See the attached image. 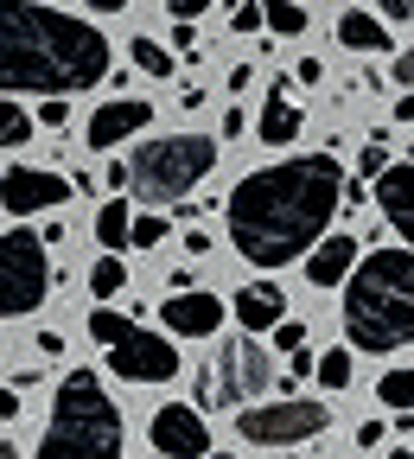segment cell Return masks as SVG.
Segmentation results:
<instances>
[{
    "label": "cell",
    "mask_w": 414,
    "mask_h": 459,
    "mask_svg": "<svg viewBox=\"0 0 414 459\" xmlns=\"http://www.w3.org/2000/svg\"><path fill=\"white\" fill-rule=\"evenodd\" d=\"M344 204V166L332 153H287L229 192V243L255 268H287L306 255Z\"/></svg>",
    "instance_id": "1"
},
{
    "label": "cell",
    "mask_w": 414,
    "mask_h": 459,
    "mask_svg": "<svg viewBox=\"0 0 414 459\" xmlns=\"http://www.w3.org/2000/svg\"><path fill=\"white\" fill-rule=\"evenodd\" d=\"M108 39L45 0H0V96H77L108 77Z\"/></svg>",
    "instance_id": "2"
},
{
    "label": "cell",
    "mask_w": 414,
    "mask_h": 459,
    "mask_svg": "<svg viewBox=\"0 0 414 459\" xmlns=\"http://www.w3.org/2000/svg\"><path fill=\"white\" fill-rule=\"evenodd\" d=\"M344 332L358 351H408L414 344V249H376L370 262H350L344 274Z\"/></svg>",
    "instance_id": "3"
},
{
    "label": "cell",
    "mask_w": 414,
    "mask_h": 459,
    "mask_svg": "<svg viewBox=\"0 0 414 459\" xmlns=\"http://www.w3.org/2000/svg\"><path fill=\"white\" fill-rule=\"evenodd\" d=\"M39 459H122V409L108 402L96 370H71L57 383Z\"/></svg>",
    "instance_id": "4"
},
{
    "label": "cell",
    "mask_w": 414,
    "mask_h": 459,
    "mask_svg": "<svg viewBox=\"0 0 414 459\" xmlns=\"http://www.w3.org/2000/svg\"><path fill=\"white\" fill-rule=\"evenodd\" d=\"M128 166V192L141 204H172V198H185L211 179V166H217V141L204 134H166V141H147L134 147Z\"/></svg>",
    "instance_id": "5"
},
{
    "label": "cell",
    "mask_w": 414,
    "mask_h": 459,
    "mask_svg": "<svg viewBox=\"0 0 414 459\" xmlns=\"http://www.w3.org/2000/svg\"><path fill=\"white\" fill-rule=\"evenodd\" d=\"M45 294H51L45 237H32V230H7V237H0V319L39 313Z\"/></svg>",
    "instance_id": "6"
},
{
    "label": "cell",
    "mask_w": 414,
    "mask_h": 459,
    "mask_svg": "<svg viewBox=\"0 0 414 459\" xmlns=\"http://www.w3.org/2000/svg\"><path fill=\"white\" fill-rule=\"evenodd\" d=\"M332 409L313 395H287V402H249L243 415H236V434L255 440V446H300L313 434H325Z\"/></svg>",
    "instance_id": "7"
},
{
    "label": "cell",
    "mask_w": 414,
    "mask_h": 459,
    "mask_svg": "<svg viewBox=\"0 0 414 459\" xmlns=\"http://www.w3.org/2000/svg\"><path fill=\"white\" fill-rule=\"evenodd\" d=\"M108 370L122 377V383H172V377H179V344L134 325L128 338L108 344Z\"/></svg>",
    "instance_id": "8"
},
{
    "label": "cell",
    "mask_w": 414,
    "mask_h": 459,
    "mask_svg": "<svg viewBox=\"0 0 414 459\" xmlns=\"http://www.w3.org/2000/svg\"><path fill=\"white\" fill-rule=\"evenodd\" d=\"M274 383V351L262 338H229L217 351V395L223 402H255Z\"/></svg>",
    "instance_id": "9"
},
{
    "label": "cell",
    "mask_w": 414,
    "mask_h": 459,
    "mask_svg": "<svg viewBox=\"0 0 414 459\" xmlns=\"http://www.w3.org/2000/svg\"><path fill=\"white\" fill-rule=\"evenodd\" d=\"M147 434H153L160 459H204L211 453V421H204V409H192V402H166V409L147 421Z\"/></svg>",
    "instance_id": "10"
},
{
    "label": "cell",
    "mask_w": 414,
    "mask_h": 459,
    "mask_svg": "<svg viewBox=\"0 0 414 459\" xmlns=\"http://www.w3.org/2000/svg\"><path fill=\"white\" fill-rule=\"evenodd\" d=\"M71 198V179H57L45 166H7L0 172V211L7 217H32V211H57Z\"/></svg>",
    "instance_id": "11"
},
{
    "label": "cell",
    "mask_w": 414,
    "mask_h": 459,
    "mask_svg": "<svg viewBox=\"0 0 414 459\" xmlns=\"http://www.w3.org/2000/svg\"><path fill=\"white\" fill-rule=\"evenodd\" d=\"M160 319H166L172 338H217L229 313H223L217 294H198V287H185V294H166V300H160Z\"/></svg>",
    "instance_id": "12"
},
{
    "label": "cell",
    "mask_w": 414,
    "mask_h": 459,
    "mask_svg": "<svg viewBox=\"0 0 414 459\" xmlns=\"http://www.w3.org/2000/svg\"><path fill=\"white\" fill-rule=\"evenodd\" d=\"M147 122H153V102H141V96H115V102H102V108L90 115L83 141H90L96 153H108V147H122L128 134H141Z\"/></svg>",
    "instance_id": "13"
},
{
    "label": "cell",
    "mask_w": 414,
    "mask_h": 459,
    "mask_svg": "<svg viewBox=\"0 0 414 459\" xmlns=\"http://www.w3.org/2000/svg\"><path fill=\"white\" fill-rule=\"evenodd\" d=\"M223 313H236V325H243L249 338H262V332H274V319H287V294H280L274 281H255V287H243L236 307H223Z\"/></svg>",
    "instance_id": "14"
},
{
    "label": "cell",
    "mask_w": 414,
    "mask_h": 459,
    "mask_svg": "<svg viewBox=\"0 0 414 459\" xmlns=\"http://www.w3.org/2000/svg\"><path fill=\"white\" fill-rule=\"evenodd\" d=\"M350 262H358V237H319L313 249H306V281L313 287H344V274H350Z\"/></svg>",
    "instance_id": "15"
},
{
    "label": "cell",
    "mask_w": 414,
    "mask_h": 459,
    "mask_svg": "<svg viewBox=\"0 0 414 459\" xmlns=\"http://www.w3.org/2000/svg\"><path fill=\"white\" fill-rule=\"evenodd\" d=\"M300 122H306L300 102L287 96V83H274V90H268V108H262V122H255V134H262L268 147H293V141H300Z\"/></svg>",
    "instance_id": "16"
},
{
    "label": "cell",
    "mask_w": 414,
    "mask_h": 459,
    "mask_svg": "<svg viewBox=\"0 0 414 459\" xmlns=\"http://www.w3.org/2000/svg\"><path fill=\"white\" fill-rule=\"evenodd\" d=\"M376 211H383L395 230L414 223V204H408V160H389V166L376 172Z\"/></svg>",
    "instance_id": "17"
},
{
    "label": "cell",
    "mask_w": 414,
    "mask_h": 459,
    "mask_svg": "<svg viewBox=\"0 0 414 459\" xmlns=\"http://www.w3.org/2000/svg\"><path fill=\"white\" fill-rule=\"evenodd\" d=\"M338 45L344 51H389V26L376 13H344L338 20Z\"/></svg>",
    "instance_id": "18"
},
{
    "label": "cell",
    "mask_w": 414,
    "mask_h": 459,
    "mask_svg": "<svg viewBox=\"0 0 414 459\" xmlns=\"http://www.w3.org/2000/svg\"><path fill=\"white\" fill-rule=\"evenodd\" d=\"M128 223H134V211H128V198H122V192H115V198L96 211V237H102V249H108V255H122V249H128Z\"/></svg>",
    "instance_id": "19"
},
{
    "label": "cell",
    "mask_w": 414,
    "mask_h": 459,
    "mask_svg": "<svg viewBox=\"0 0 414 459\" xmlns=\"http://www.w3.org/2000/svg\"><path fill=\"white\" fill-rule=\"evenodd\" d=\"M262 26L280 32V39H300L306 32V7L300 0H262Z\"/></svg>",
    "instance_id": "20"
},
{
    "label": "cell",
    "mask_w": 414,
    "mask_h": 459,
    "mask_svg": "<svg viewBox=\"0 0 414 459\" xmlns=\"http://www.w3.org/2000/svg\"><path fill=\"white\" fill-rule=\"evenodd\" d=\"M122 287H128V262H122V255H96V262H90V294H96V300H115Z\"/></svg>",
    "instance_id": "21"
},
{
    "label": "cell",
    "mask_w": 414,
    "mask_h": 459,
    "mask_svg": "<svg viewBox=\"0 0 414 459\" xmlns=\"http://www.w3.org/2000/svg\"><path fill=\"white\" fill-rule=\"evenodd\" d=\"M26 141H32V108L0 96V147H26Z\"/></svg>",
    "instance_id": "22"
},
{
    "label": "cell",
    "mask_w": 414,
    "mask_h": 459,
    "mask_svg": "<svg viewBox=\"0 0 414 459\" xmlns=\"http://www.w3.org/2000/svg\"><path fill=\"white\" fill-rule=\"evenodd\" d=\"M313 377H319L332 395H344V389H350V351H338V344H332L325 358H313Z\"/></svg>",
    "instance_id": "23"
},
{
    "label": "cell",
    "mask_w": 414,
    "mask_h": 459,
    "mask_svg": "<svg viewBox=\"0 0 414 459\" xmlns=\"http://www.w3.org/2000/svg\"><path fill=\"white\" fill-rule=\"evenodd\" d=\"M376 402H383V409H395V415H408V402H414V377H408V370H383Z\"/></svg>",
    "instance_id": "24"
},
{
    "label": "cell",
    "mask_w": 414,
    "mask_h": 459,
    "mask_svg": "<svg viewBox=\"0 0 414 459\" xmlns=\"http://www.w3.org/2000/svg\"><path fill=\"white\" fill-rule=\"evenodd\" d=\"M134 65L147 71V77H172L179 65H172V51L160 45V39H134Z\"/></svg>",
    "instance_id": "25"
},
{
    "label": "cell",
    "mask_w": 414,
    "mask_h": 459,
    "mask_svg": "<svg viewBox=\"0 0 414 459\" xmlns=\"http://www.w3.org/2000/svg\"><path fill=\"white\" fill-rule=\"evenodd\" d=\"M90 332H96L102 344H115V338H128V332H134V319H128V313H115V307L102 300V307L90 313Z\"/></svg>",
    "instance_id": "26"
},
{
    "label": "cell",
    "mask_w": 414,
    "mask_h": 459,
    "mask_svg": "<svg viewBox=\"0 0 414 459\" xmlns=\"http://www.w3.org/2000/svg\"><path fill=\"white\" fill-rule=\"evenodd\" d=\"M166 243V217H134L128 223V249H160Z\"/></svg>",
    "instance_id": "27"
},
{
    "label": "cell",
    "mask_w": 414,
    "mask_h": 459,
    "mask_svg": "<svg viewBox=\"0 0 414 459\" xmlns=\"http://www.w3.org/2000/svg\"><path fill=\"white\" fill-rule=\"evenodd\" d=\"M229 26L236 32H255L262 26V0H229Z\"/></svg>",
    "instance_id": "28"
},
{
    "label": "cell",
    "mask_w": 414,
    "mask_h": 459,
    "mask_svg": "<svg viewBox=\"0 0 414 459\" xmlns=\"http://www.w3.org/2000/svg\"><path fill=\"white\" fill-rule=\"evenodd\" d=\"M306 377H313V351H306V344H293V351H287V389L306 383Z\"/></svg>",
    "instance_id": "29"
},
{
    "label": "cell",
    "mask_w": 414,
    "mask_h": 459,
    "mask_svg": "<svg viewBox=\"0 0 414 459\" xmlns=\"http://www.w3.org/2000/svg\"><path fill=\"white\" fill-rule=\"evenodd\" d=\"M39 122H45V128H65V122H71V102H65V96H45V102H39Z\"/></svg>",
    "instance_id": "30"
},
{
    "label": "cell",
    "mask_w": 414,
    "mask_h": 459,
    "mask_svg": "<svg viewBox=\"0 0 414 459\" xmlns=\"http://www.w3.org/2000/svg\"><path fill=\"white\" fill-rule=\"evenodd\" d=\"M274 338H280V351H293V344H306V319H274Z\"/></svg>",
    "instance_id": "31"
},
{
    "label": "cell",
    "mask_w": 414,
    "mask_h": 459,
    "mask_svg": "<svg viewBox=\"0 0 414 459\" xmlns=\"http://www.w3.org/2000/svg\"><path fill=\"white\" fill-rule=\"evenodd\" d=\"M204 7H211V0H166V13L179 20V26H192V20H198Z\"/></svg>",
    "instance_id": "32"
},
{
    "label": "cell",
    "mask_w": 414,
    "mask_h": 459,
    "mask_svg": "<svg viewBox=\"0 0 414 459\" xmlns=\"http://www.w3.org/2000/svg\"><path fill=\"white\" fill-rule=\"evenodd\" d=\"M376 7H383L395 26H401V20H414V0H376Z\"/></svg>",
    "instance_id": "33"
},
{
    "label": "cell",
    "mask_w": 414,
    "mask_h": 459,
    "mask_svg": "<svg viewBox=\"0 0 414 459\" xmlns=\"http://www.w3.org/2000/svg\"><path fill=\"white\" fill-rule=\"evenodd\" d=\"M293 77H300V83H319V77H325V65H319V57H300V65H293Z\"/></svg>",
    "instance_id": "34"
},
{
    "label": "cell",
    "mask_w": 414,
    "mask_h": 459,
    "mask_svg": "<svg viewBox=\"0 0 414 459\" xmlns=\"http://www.w3.org/2000/svg\"><path fill=\"white\" fill-rule=\"evenodd\" d=\"M198 402H204V409H217V402H223V395H217V377H211V370L198 377Z\"/></svg>",
    "instance_id": "35"
},
{
    "label": "cell",
    "mask_w": 414,
    "mask_h": 459,
    "mask_svg": "<svg viewBox=\"0 0 414 459\" xmlns=\"http://www.w3.org/2000/svg\"><path fill=\"white\" fill-rule=\"evenodd\" d=\"M249 77H255L249 65H229V96H243V90H249Z\"/></svg>",
    "instance_id": "36"
},
{
    "label": "cell",
    "mask_w": 414,
    "mask_h": 459,
    "mask_svg": "<svg viewBox=\"0 0 414 459\" xmlns=\"http://www.w3.org/2000/svg\"><path fill=\"white\" fill-rule=\"evenodd\" d=\"M20 415V389H0V421H13Z\"/></svg>",
    "instance_id": "37"
},
{
    "label": "cell",
    "mask_w": 414,
    "mask_h": 459,
    "mask_svg": "<svg viewBox=\"0 0 414 459\" xmlns=\"http://www.w3.org/2000/svg\"><path fill=\"white\" fill-rule=\"evenodd\" d=\"M383 166H389V153H383V141H376V147H364V172H383Z\"/></svg>",
    "instance_id": "38"
},
{
    "label": "cell",
    "mask_w": 414,
    "mask_h": 459,
    "mask_svg": "<svg viewBox=\"0 0 414 459\" xmlns=\"http://www.w3.org/2000/svg\"><path fill=\"white\" fill-rule=\"evenodd\" d=\"M358 446H383V421H364L358 428Z\"/></svg>",
    "instance_id": "39"
},
{
    "label": "cell",
    "mask_w": 414,
    "mask_h": 459,
    "mask_svg": "<svg viewBox=\"0 0 414 459\" xmlns=\"http://www.w3.org/2000/svg\"><path fill=\"white\" fill-rule=\"evenodd\" d=\"M90 7H96V13H122V7H128V0H90Z\"/></svg>",
    "instance_id": "40"
},
{
    "label": "cell",
    "mask_w": 414,
    "mask_h": 459,
    "mask_svg": "<svg viewBox=\"0 0 414 459\" xmlns=\"http://www.w3.org/2000/svg\"><path fill=\"white\" fill-rule=\"evenodd\" d=\"M0 459H20V453H13V446H7V440H0Z\"/></svg>",
    "instance_id": "41"
},
{
    "label": "cell",
    "mask_w": 414,
    "mask_h": 459,
    "mask_svg": "<svg viewBox=\"0 0 414 459\" xmlns=\"http://www.w3.org/2000/svg\"><path fill=\"white\" fill-rule=\"evenodd\" d=\"M389 459H414V453H408V446H395V453H389Z\"/></svg>",
    "instance_id": "42"
},
{
    "label": "cell",
    "mask_w": 414,
    "mask_h": 459,
    "mask_svg": "<svg viewBox=\"0 0 414 459\" xmlns=\"http://www.w3.org/2000/svg\"><path fill=\"white\" fill-rule=\"evenodd\" d=\"M204 459H236V453H204Z\"/></svg>",
    "instance_id": "43"
}]
</instances>
